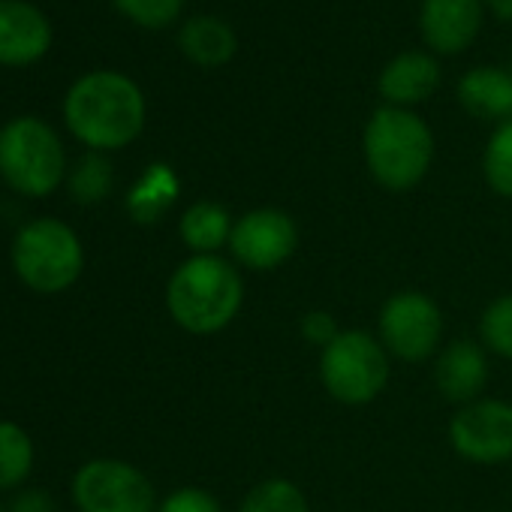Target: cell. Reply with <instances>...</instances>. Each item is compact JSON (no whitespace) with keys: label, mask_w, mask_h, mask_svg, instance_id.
<instances>
[{"label":"cell","mask_w":512,"mask_h":512,"mask_svg":"<svg viewBox=\"0 0 512 512\" xmlns=\"http://www.w3.org/2000/svg\"><path fill=\"white\" fill-rule=\"evenodd\" d=\"M67 130L91 151H118L142 136L145 97L142 88L112 70L76 79L64 97Z\"/></svg>","instance_id":"cell-1"},{"label":"cell","mask_w":512,"mask_h":512,"mask_svg":"<svg viewBox=\"0 0 512 512\" xmlns=\"http://www.w3.org/2000/svg\"><path fill=\"white\" fill-rule=\"evenodd\" d=\"M244 305V278L220 253L190 256L166 284V311L190 335L223 332Z\"/></svg>","instance_id":"cell-2"},{"label":"cell","mask_w":512,"mask_h":512,"mask_svg":"<svg viewBox=\"0 0 512 512\" xmlns=\"http://www.w3.org/2000/svg\"><path fill=\"white\" fill-rule=\"evenodd\" d=\"M362 151L371 178L392 193H404L428 175L434 136L416 112L380 106L365 124Z\"/></svg>","instance_id":"cell-3"},{"label":"cell","mask_w":512,"mask_h":512,"mask_svg":"<svg viewBox=\"0 0 512 512\" xmlns=\"http://www.w3.org/2000/svg\"><path fill=\"white\" fill-rule=\"evenodd\" d=\"M67 151L61 136L40 118L22 115L0 127V178L19 196L43 199L64 184Z\"/></svg>","instance_id":"cell-4"},{"label":"cell","mask_w":512,"mask_h":512,"mask_svg":"<svg viewBox=\"0 0 512 512\" xmlns=\"http://www.w3.org/2000/svg\"><path fill=\"white\" fill-rule=\"evenodd\" d=\"M13 269L40 296L70 290L85 269V247L73 226L58 217L28 220L13 238Z\"/></svg>","instance_id":"cell-5"},{"label":"cell","mask_w":512,"mask_h":512,"mask_svg":"<svg viewBox=\"0 0 512 512\" xmlns=\"http://www.w3.org/2000/svg\"><path fill=\"white\" fill-rule=\"evenodd\" d=\"M389 374L386 347L362 329H341V335L320 353V380L326 392L347 407H362L380 398Z\"/></svg>","instance_id":"cell-6"},{"label":"cell","mask_w":512,"mask_h":512,"mask_svg":"<svg viewBox=\"0 0 512 512\" xmlns=\"http://www.w3.org/2000/svg\"><path fill=\"white\" fill-rule=\"evenodd\" d=\"M73 503L79 512H157L151 479L121 458L82 464L73 476Z\"/></svg>","instance_id":"cell-7"},{"label":"cell","mask_w":512,"mask_h":512,"mask_svg":"<svg viewBox=\"0 0 512 512\" xmlns=\"http://www.w3.org/2000/svg\"><path fill=\"white\" fill-rule=\"evenodd\" d=\"M377 329L389 356L401 362H428L443 338V311L428 293L401 290L383 302Z\"/></svg>","instance_id":"cell-8"},{"label":"cell","mask_w":512,"mask_h":512,"mask_svg":"<svg viewBox=\"0 0 512 512\" xmlns=\"http://www.w3.org/2000/svg\"><path fill=\"white\" fill-rule=\"evenodd\" d=\"M299 247V226L281 208H253L232 226V260L247 272H275Z\"/></svg>","instance_id":"cell-9"},{"label":"cell","mask_w":512,"mask_h":512,"mask_svg":"<svg viewBox=\"0 0 512 512\" xmlns=\"http://www.w3.org/2000/svg\"><path fill=\"white\" fill-rule=\"evenodd\" d=\"M449 443L470 464L512 461V404L476 398L449 419Z\"/></svg>","instance_id":"cell-10"},{"label":"cell","mask_w":512,"mask_h":512,"mask_svg":"<svg viewBox=\"0 0 512 512\" xmlns=\"http://www.w3.org/2000/svg\"><path fill=\"white\" fill-rule=\"evenodd\" d=\"M52 46L46 13L28 0H0V67H31Z\"/></svg>","instance_id":"cell-11"},{"label":"cell","mask_w":512,"mask_h":512,"mask_svg":"<svg viewBox=\"0 0 512 512\" xmlns=\"http://www.w3.org/2000/svg\"><path fill=\"white\" fill-rule=\"evenodd\" d=\"M419 28L437 55H458L482 28V0H422Z\"/></svg>","instance_id":"cell-12"},{"label":"cell","mask_w":512,"mask_h":512,"mask_svg":"<svg viewBox=\"0 0 512 512\" xmlns=\"http://www.w3.org/2000/svg\"><path fill=\"white\" fill-rule=\"evenodd\" d=\"M434 383L446 401L470 404L488 383V359L476 341H452L437 353Z\"/></svg>","instance_id":"cell-13"},{"label":"cell","mask_w":512,"mask_h":512,"mask_svg":"<svg viewBox=\"0 0 512 512\" xmlns=\"http://www.w3.org/2000/svg\"><path fill=\"white\" fill-rule=\"evenodd\" d=\"M437 85H440L437 61L425 52H404L383 67L377 91L386 100V106L407 109L413 103L428 100L437 91Z\"/></svg>","instance_id":"cell-14"},{"label":"cell","mask_w":512,"mask_h":512,"mask_svg":"<svg viewBox=\"0 0 512 512\" xmlns=\"http://www.w3.org/2000/svg\"><path fill=\"white\" fill-rule=\"evenodd\" d=\"M461 106L488 121H509L512 118V76L497 67H476L458 82Z\"/></svg>","instance_id":"cell-15"},{"label":"cell","mask_w":512,"mask_h":512,"mask_svg":"<svg viewBox=\"0 0 512 512\" xmlns=\"http://www.w3.org/2000/svg\"><path fill=\"white\" fill-rule=\"evenodd\" d=\"M178 49L184 52L187 61H193L202 70H214L232 61L238 40L232 28L214 16H193L184 22L178 31Z\"/></svg>","instance_id":"cell-16"},{"label":"cell","mask_w":512,"mask_h":512,"mask_svg":"<svg viewBox=\"0 0 512 512\" xmlns=\"http://www.w3.org/2000/svg\"><path fill=\"white\" fill-rule=\"evenodd\" d=\"M232 226H235V220L229 217V211H226L220 202L202 199V202H193V205L181 214V220H178V235H181L184 247H187L193 256H211V253H217L223 244L229 247Z\"/></svg>","instance_id":"cell-17"},{"label":"cell","mask_w":512,"mask_h":512,"mask_svg":"<svg viewBox=\"0 0 512 512\" xmlns=\"http://www.w3.org/2000/svg\"><path fill=\"white\" fill-rule=\"evenodd\" d=\"M178 199V178L166 163H154L127 193V211L136 223H157Z\"/></svg>","instance_id":"cell-18"},{"label":"cell","mask_w":512,"mask_h":512,"mask_svg":"<svg viewBox=\"0 0 512 512\" xmlns=\"http://www.w3.org/2000/svg\"><path fill=\"white\" fill-rule=\"evenodd\" d=\"M34 470V440L16 422H0V491L19 488Z\"/></svg>","instance_id":"cell-19"},{"label":"cell","mask_w":512,"mask_h":512,"mask_svg":"<svg viewBox=\"0 0 512 512\" xmlns=\"http://www.w3.org/2000/svg\"><path fill=\"white\" fill-rule=\"evenodd\" d=\"M238 512H311V506L305 491L293 479L269 476L244 494Z\"/></svg>","instance_id":"cell-20"},{"label":"cell","mask_w":512,"mask_h":512,"mask_svg":"<svg viewBox=\"0 0 512 512\" xmlns=\"http://www.w3.org/2000/svg\"><path fill=\"white\" fill-rule=\"evenodd\" d=\"M70 193L79 205H97L112 193L115 184V169L109 163L106 154L100 151H88L79 157V163L70 172Z\"/></svg>","instance_id":"cell-21"},{"label":"cell","mask_w":512,"mask_h":512,"mask_svg":"<svg viewBox=\"0 0 512 512\" xmlns=\"http://www.w3.org/2000/svg\"><path fill=\"white\" fill-rule=\"evenodd\" d=\"M482 172L497 196L512 199V118L491 133L482 154Z\"/></svg>","instance_id":"cell-22"},{"label":"cell","mask_w":512,"mask_h":512,"mask_svg":"<svg viewBox=\"0 0 512 512\" xmlns=\"http://www.w3.org/2000/svg\"><path fill=\"white\" fill-rule=\"evenodd\" d=\"M479 341L485 350L512 362V293L497 296L479 317Z\"/></svg>","instance_id":"cell-23"},{"label":"cell","mask_w":512,"mask_h":512,"mask_svg":"<svg viewBox=\"0 0 512 512\" xmlns=\"http://www.w3.org/2000/svg\"><path fill=\"white\" fill-rule=\"evenodd\" d=\"M112 4L118 7L121 16L148 31L169 28L184 10V0H112Z\"/></svg>","instance_id":"cell-24"},{"label":"cell","mask_w":512,"mask_h":512,"mask_svg":"<svg viewBox=\"0 0 512 512\" xmlns=\"http://www.w3.org/2000/svg\"><path fill=\"white\" fill-rule=\"evenodd\" d=\"M157 512H223V506L211 491L187 485V488H178L169 497H163Z\"/></svg>","instance_id":"cell-25"},{"label":"cell","mask_w":512,"mask_h":512,"mask_svg":"<svg viewBox=\"0 0 512 512\" xmlns=\"http://www.w3.org/2000/svg\"><path fill=\"white\" fill-rule=\"evenodd\" d=\"M299 329H302V338H305L308 344L320 347V350L329 347V344L341 335L338 320H335L329 311H308V314L302 317Z\"/></svg>","instance_id":"cell-26"},{"label":"cell","mask_w":512,"mask_h":512,"mask_svg":"<svg viewBox=\"0 0 512 512\" xmlns=\"http://www.w3.org/2000/svg\"><path fill=\"white\" fill-rule=\"evenodd\" d=\"M10 512H58L55 500L49 491L43 488H25L13 497L10 503Z\"/></svg>","instance_id":"cell-27"},{"label":"cell","mask_w":512,"mask_h":512,"mask_svg":"<svg viewBox=\"0 0 512 512\" xmlns=\"http://www.w3.org/2000/svg\"><path fill=\"white\" fill-rule=\"evenodd\" d=\"M485 7H488L500 22H512V0H485Z\"/></svg>","instance_id":"cell-28"},{"label":"cell","mask_w":512,"mask_h":512,"mask_svg":"<svg viewBox=\"0 0 512 512\" xmlns=\"http://www.w3.org/2000/svg\"><path fill=\"white\" fill-rule=\"evenodd\" d=\"M0 512H4V506H0Z\"/></svg>","instance_id":"cell-29"}]
</instances>
